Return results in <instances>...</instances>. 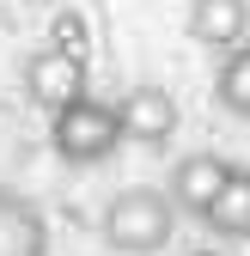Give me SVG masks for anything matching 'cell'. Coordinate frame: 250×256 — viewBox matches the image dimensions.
<instances>
[{"label":"cell","instance_id":"1","mask_svg":"<svg viewBox=\"0 0 250 256\" xmlns=\"http://www.w3.org/2000/svg\"><path fill=\"white\" fill-rule=\"evenodd\" d=\"M98 232H104V244L116 256H159L177 238V208L165 202L159 183H128V189H116L104 202Z\"/></svg>","mask_w":250,"mask_h":256},{"label":"cell","instance_id":"2","mask_svg":"<svg viewBox=\"0 0 250 256\" xmlns=\"http://www.w3.org/2000/svg\"><path fill=\"white\" fill-rule=\"evenodd\" d=\"M49 140H55V158L61 165H104V158L122 146V122H116V104L104 98H74L68 110H55L49 116Z\"/></svg>","mask_w":250,"mask_h":256},{"label":"cell","instance_id":"3","mask_svg":"<svg viewBox=\"0 0 250 256\" xmlns=\"http://www.w3.org/2000/svg\"><path fill=\"white\" fill-rule=\"evenodd\" d=\"M116 122H122V140H134L146 152H165L177 140V128H183V110H177V98H171L159 80H140V86L122 92Z\"/></svg>","mask_w":250,"mask_h":256},{"label":"cell","instance_id":"4","mask_svg":"<svg viewBox=\"0 0 250 256\" xmlns=\"http://www.w3.org/2000/svg\"><path fill=\"white\" fill-rule=\"evenodd\" d=\"M92 92V68L80 55H61V49H30L24 55V98L37 104L43 116H55V110H68L74 98H86Z\"/></svg>","mask_w":250,"mask_h":256},{"label":"cell","instance_id":"5","mask_svg":"<svg viewBox=\"0 0 250 256\" xmlns=\"http://www.w3.org/2000/svg\"><path fill=\"white\" fill-rule=\"evenodd\" d=\"M226 171H232V158H220V152H183L177 165H171V183H165V202L177 208V220L183 214L202 220L214 208V196H220Z\"/></svg>","mask_w":250,"mask_h":256},{"label":"cell","instance_id":"6","mask_svg":"<svg viewBox=\"0 0 250 256\" xmlns=\"http://www.w3.org/2000/svg\"><path fill=\"white\" fill-rule=\"evenodd\" d=\"M0 256H49V214L12 183H0Z\"/></svg>","mask_w":250,"mask_h":256},{"label":"cell","instance_id":"7","mask_svg":"<svg viewBox=\"0 0 250 256\" xmlns=\"http://www.w3.org/2000/svg\"><path fill=\"white\" fill-rule=\"evenodd\" d=\"M190 37L220 55L250 43V0H190Z\"/></svg>","mask_w":250,"mask_h":256},{"label":"cell","instance_id":"8","mask_svg":"<svg viewBox=\"0 0 250 256\" xmlns=\"http://www.w3.org/2000/svg\"><path fill=\"white\" fill-rule=\"evenodd\" d=\"M202 226H208V238H220V244H250V165L226 171L214 208L202 214Z\"/></svg>","mask_w":250,"mask_h":256},{"label":"cell","instance_id":"9","mask_svg":"<svg viewBox=\"0 0 250 256\" xmlns=\"http://www.w3.org/2000/svg\"><path fill=\"white\" fill-rule=\"evenodd\" d=\"M214 104L226 116H238V122H250V43L220 55V68H214Z\"/></svg>","mask_w":250,"mask_h":256},{"label":"cell","instance_id":"10","mask_svg":"<svg viewBox=\"0 0 250 256\" xmlns=\"http://www.w3.org/2000/svg\"><path fill=\"white\" fill-rule=\"evenodd\" d=\"M49 49L86 61V49H92V24H86L80 6H55V12H49Z\"/></svg>","mask_w":250,"mask_h":256},{"label":"cell","instance_id":"11","mask_svg":"<svg viewBox=\"0 0 250 256\" xmlns=\"http://www.w3.org/2000/svg\"><path fill=\"white\" fill-rule=\"evenodd\" d=\"M183 256H226V250H220V244H190Z\"/></svg>","mask_w":250,"mask_h":256}]
</instances>
